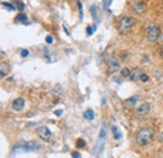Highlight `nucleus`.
<instances>
[{"instance_id": "obj_19", "label": "nucleus", "mask_w": 163, "mask_h": 158, "mask_svg": "<svg viewBox=\"0 0 163 158\" xmlns=\"http://www.w3.org/2000/svg\"><path fill=\"white\" fill-rule=\"evenodd\" d=\"M17 8H18L20 12H23V10L25 9V5H24L22 2H19V0H17Z\"/></svg>"}, {"instance_id": "obj_11", "label": "nucleus", "mask_w": 163, "mask_h": 158, "mask_svg": "<svg viewBox=\"0 0 163 158\" xmlns=\"http://www.w3.org/2000/svg\"><path fill=\"white\" fill-rule=\"evenodd\" d=\"M9 72H10V65L7 62L0 63V74H2V77H5L7 74H9Z\"/></svg>"}, {"instance_id": "obj_15", "label": "nucleus", "mask_w": 163, "mask_h": 158, "mask_svg": "<svg viewBox=\"0 0 163 158\" xmlns=\"http://www.w3.org/2000/svg\"><path fill=\"white\" fill-rule=\"evenodd\" d=\"M131 72H132V70H129L128 68H124V69H122V72H121V75H122L123 78H129V75H131Z\"/></svg>"}, {"instance_id": "obj_7", "label": "nucleus", "mask_w": 163, "mask_h": 158, "mask_svg": "<svg viewBox=\"0 0 163 158\" xmlns=\"http://www.w3.org/2000/svg\"><path fill=\"white\" fill-rule=\"evenodd\" d=\"M24 107H25V101H24L23 98H17V99L13 101V104H12L13 111H15V112H22V111L24 109Z\"/></svg>"}, {"instance_id": "obj_24", "label": "nucleus", "mask_w": 163, "mask_h": 158, "mask_svg": "<svg viewBox=\"0 0 163 158\" xmlns=\"http://www.w3.org/2000/svg\"><path fill=\"white\" fill-rule=\"evenodd\" d=\"M20 55H22L23 58H27V57L29 55V50H28V49H23L22 53H20Z\"/></svg>"}, {"instance_id": "obj_18", "label": "nucleus", "mask_w": 163, "mask_h": 158, "mask_svg": "<svg viewBox=\"0 0 163 158\" xmlns=\"http://www.w3.org/2000/svg\"><path fill=\"white\" fill-rule=\"evenodd\" d=\"M112 132L114 133V138H116V139H119V138H121V133L118 132L117 127H112Z\"/></svg>"}, {"instance_id": "obj_4", "label": "nucleus", "mask_w": 163, "mask_h": 158, "mask_svg": "<svg viewBox=\"0 0 163 158\" xmlns=\"http://www.w3.org/2000/svg\"><path fill=\"white\" fill-rule=\"evenodd\" d=\"M159 37H161V28L156 27V25H149L148 32H147V39L151 43H154L159 39Z\"/></svg>"}, {"instance_id": "obj_26", "label": "nucleus", "mask_w": 163, "mask_h": 158, "mask_svg": "<svg viewBox=\"0 0 163 158\" xmlns=\"http://www.w3.org/2000/svg\"><path fill=\"white\" fill-rule=\"evenodd\" d=\"M45 42H47L48 44H52V43H53V38H52L50 35H48V37L45 38Z\"/></svg>"}, {"instance_id": "obj_30", "label": "nucleus", "mask_w": 163, "mask_h": 158, "mask_svg": "<svg viewBox=\"0 0 163 158\" xmlns=\"http://www.w3.org/2000/svg\"><path fill=\"white\" fill-rule=\"evenodd\" d=\"M159 139H161V141H163V134H162V136L159 137Z\"/></svg>"}, {"instance_id": "obj_17", "label": "nucleus", "mask_w": 163, "mask_h": 158, "mask_svg": "<svg viewBox=\"0 0 163 158\" xmlns=\"http://www.w3.org/2000/svg\"><path fill=\"white\" fill-rule=\"evenodd\" d=\"M77 146H78L79 148H84V146H86V141H84V139H82V138L77 139Z\"/></svg>"}, {"instance_id": "obj_2", "label": "nucleus", "mask_w": 163, "mask_h": 158, "mask_svg": "<svg viewBox=\"0 0 163 158\" xmlns=\"http://www.w3.org/2000/svg\"><path fill=\"white\" fill-rule=\"evenodd\" d=\"M133 24H134V18H132V17H123V18L119 19L117 29H118V32L121 34H126L127 32L131 30Z\"/></svg>"}, {"instance_id": "obj_20", "label": "nucleus", "mask_w": 163, "mask_h": 158, "mask_svg": "<svg viewBox=\"0 0 163 158\" xmlns=\"http://www.w3.org/2000/svg\"><path fill=\"white\" fill-rule=\"evenodd\" d=\"M78 8H79V18L83 19V8H82V4H80L79 0H78Z\"/></svg>"}, {"instance_id": "obj_3", "label": "nucleus", "mask_w": 163, "mask_h": 158, "mask_svg": "<svg viewBox=\"0 0 163 158\" xmlns=\"http://www.w3.org/2000/svg\"><path fill=\"white\" fill-rule=\"evenodd\" d=\"M40 148V143L35 142V141H30V142H25L22 144H17V147L14 148L13 152H33Z\"/></svg>"}, {"instance_id": "obj_29", "label": "nucleus", "mask_w": 163, "mask_h": 158, "mask_svg": "<svg viewBox=\"0 0 163 158\" xmlns=\"http://www.w3.org/2000/svg\"><path fill=\"white\" fill-rule=\"evenodd\" d=\"M161 57H162V58H163V49H162V50H161Z\"/></svg>"}, {"instance_id": "obj_16", "label": "nucleus", "mask_w": 163, "mask_h": 158, "mask_svg": "<svg viewBox=\"0 0 163 158\" xmlns=\"http://www.w3.org/2000/svg\"><path fill=\"white\" fill-rule=\"evenodd\" d=\"M2 5H3V8H5V9H8L9 12H13L14 10V7L10 4V3H7V2H3L2 3Z\"/></svg>"}, {"instance_id": "obj_22", "label": "nucleus", "mask_w": 163, "mask_h": 158, "mask_svg": "<svg viewBox=\"0 0 163 158\" xmlns=\"http://www.w3.org/2000/svg\"><path fill=\"white\" fill-rule=\"evenodd\" d=\"M148 75L146 74V73H142V75H141V81L143 82V83H146V82H148Z\"/></svg>"}, {"instance_id": "obj_13", "label": "nucleus", "mask_w": 163, "mask_h": 158, "mask_svg": "<svg viewBox=\"0 0 163 158\" xmlns=\"http://www.w3.org/2000/svg\"><path fill=\"white\" fill-rule=\"evenodd\" d=\"M84 118H86V119H89V121L94 119V112H93V109H87V111L84 112Z\"/></svg>"}, {"instance_id": "obj_21", "label": "nucleus", "mask_w": 163, "mask_h": 158, "mask_svg": "<svg viewBox=\"0 0 163 158\" xmlns=\"http://www.w3.org/2000/svg\"><path fill=\"white\" fill-rule=\"evenodd\" d=\"M97 29V27H94V28H92V27H87V34L91 37L92 34H93V32Z\"/></svg>"}, {"instance_id": "obj_1", "label": "nucleus", "mask_w": 163, "mask_h": 158, "mask_svg": "<svg viewBox=\"0 0 163 158\" xmlns=\"http://www.w3.org/2000/svg\"><path fill=\"white\" fill-rule=\"evenodd\" d=\"M153 138H154L153 129H151V128H141L137 132L136 141H137V144H139L141 147H144V146L149 144L153 141Z\"/></svg>"}, {"instance_id": "obj_14", "label": "nucleus", "mask_w": 163, "mask_h": 158, "mask_svg": "<svg viewBox=\"0 0 163 158\" xmlns=\"http://www.w3.org/2000/svg\"><path fill=\"white\" fill-rule=\"evenodd\" d=\"M15 20H17V22H20V23H23V24H28V18H27L25 14H19Z\"/></svg>"}, {"instance_id": "obj_28", "label": "nucleus", "mask_w": 163, "mask_h": 158, "mask_svg": "<svg viewBox=\"0 0 163 158\" xmlns=\"http://www.w3.org/2000/svg\"><path fill=\"white\" fill-rule=\"evenodd\" d=\"M63 29H64V32L67 33V35H70V33H69V30L67 29V27H64V25H63Z\"/></svg>"}, {"instance_id": "obj_23", "label": "nucleus", "mask_w": 163, "mask_h": 158, "mask_svg": "<svg viewBox=\"0 0 163 158\" xmlns=\"http://www.w3.org/2000/svg\"><path fill=\"white\" fill-rule=\"evenodd\" d=\"M106 134H107V132H106V128H102V129H101V133H99V138H101V139L106 138Z\"/></svg>"}, {"instance_id": "obj_9", "label": "nucleus", "mask_w": 163, "mask_h": 158, "mask_svg": "<svg viewBox=\"0 0 163 158\" xmlns=\"http://www.w3.org/2000/svg\"><path fill=\"white\" fill-rule=\"evenodd\" d=\"M142 70L139 68H136L131 72V75H129V79L132 82H137V81H141V75H142Z\"/></svg>"}, {"instance_id": "obj_5", "label": "nucleus", "mask_w": 163, "mask_h": 158, "mask_svg": "<svg viewBox=\"0 0 163 158\" xmlns=\"http://www.w3.org/2000/svg\"><path fill=\"white\" fill-rule=\"evenodd\" d=\"M107 68H108V72H109V73H116V72L121 68V64H119V60L117 59V57L111 55V57L107 59Z\"/></svg>"}, {"instance_id": "obj_25", "label": "nucleus", "mask_w": 163, "mask_h": 158, "mask_svg": "<svg viewBox=\"0 0 163 158\" xmlns=\"http://www.w3.org/2000/svg\"><path fill=\"white\" fill-rule=\"evenodd\" d=\"M72 157H73V158H79V157H80V153L77 152V151H74V152H72Z\"/></svg>"}, {"instance_id": "obj_8", "label": "nucleus", "mask_w": 163, "mask_h": 158, "mask_svg": "<svg viewBox=\"0 0 163 158\" xmlns=\"http://www.w3.org/2000/svg\"><path fill=\"white\" fill-rule=\"evenodd\" d=\"M149 111H151V104L149 103H142L137 108V113L139 116H146V114L149 113Z\"/></svg>"}, {"instance_id": "obj_27", "label": "nucleus", "mask_w": 163, "mask_h": 158, "mask_svg": "<svg viewBox=\"0 0 163 158\" xmlns=\"http://www.w3.org/2000/svg\"><path fill=\"white\" fill-rule=\"evenodd\" d=\"M54 114H55L57 117H60V116L63 114V109H58V111H55V112H54Z\"/></svg>"}, {"instance_id": "obj_10", "label": "nucleus", "mask_w": 163, "mask_h": 158, "mask_svg": "<svg viewBox=\"0 0 163 158\" xmlns=\"http://www.w3.org/2000/svg\"><path fill=\"white\" fill-rule=\"evenodd\" d=\"M132 8H133V12H136L138 14H142V13L146 12V4L142 3V2H136Z\"/></svg>"}, {"instance_id": "obj_6", "label": "nucleus", "mask_w": 163, "mask_h": 158, "mask_svg": "<svg viewBox=\"0 0 163 158\" xmlns=\"http://www.w3.org/2000/svg\"><path fill=\"white\" fill-rule=\"evenodd\" d=\"M37 133H38V136L43 141H49L50 137H52V132L47 127H39V128H37Z\"/></svg>"}, {"instance_id": "obj_12", "label": "nucleus", "mask_w": 163, "mask_h": 158, "mask_svg": "<svg viewBox=\"0 0 163 158\" xmlns=\"http://www.w3.org/2000/svg\"><path fill=\"white\" fill-rule=\"evenodd\" d=\"M138 99H139V97H138V96H133V97H131V98L126 99V101H124V103H126V106H128V107H134V106L137 104Z\"/></svg>"}]
</instances>
